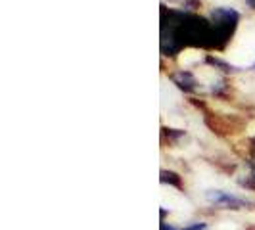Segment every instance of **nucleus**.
<instances>
[{
  "mask_svg": "<svg viewBox=\"0 0 255 230\" xmlns=\"http://www.w3.org/2000/svg\"><path fill=\"white\" fill-rule=\"evenodd\" d=\"M207 198L213 204L223 205V207H232V209H238V207L246 205L244 200H238L236 196H230V194H225V192H209Z\"/></svg>",
  "mask_w": 255,
  "mask_h": 230,
  "instance_id": "1",
  "label": "nucleus"
},
{
  "mask_svg": "<svg viewBox=\"0 0 255 230\" xmlns=\"http://www.w3.org/2000/svg\"><path fill=\"white\" fill-rule=\"evenodd\" d=\"M202 54H204V52H198V50L182 52V54H180V58H179V64L182 65V67H188V65L200 62V60H202Z\"/></svg>",
  "mask_w": 255,
  "mask_h": 230,
  "instance_id": "2",
  "label": "nucleus"
},
{
  "mask_svg": "<svg viewBox=\"0 0 255 230\" xmlns=\"http://www.w3.org/2000/svg\"><path fill=\"white\" fill-rule=\"evenodd\" d=\"M204 229H205L204 223H196V225H190V227H186V229H171V227L167 229L165 223L161 225V230H204Z\"/></svg>",
  "mask_w": 255,
  "mask_h": 230,
  "instance_id": "3",
  "label": "nucleus"
}]
</instances>
